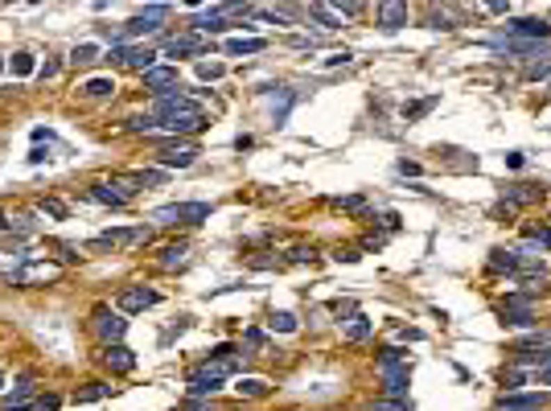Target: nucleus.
I'll return each instance as SVG.
<instances>
[{"mask_svg": "<svg viewBox=\"0 0 551 411\" xmlns=\"http://www.w3.org/2000/svg\"><path fill=\"white\" fill-rule=\"evenodd\" d=\"M58 408H62V399H58V395H46V399H38L29 411H58Z\"/></svg>", "mask_w": 551, "mask_h": 411, "instance_id": "obj_43", "label": "nucleus"}, {"mask_svg": "<svg viewBox=\"0 0 551 411\" xmlns=\"http://www.w3.org/2000/svg\"><path fill=\"white\" fill-rule=\"evenodd\" d=\"M548 346H551V329H531V333L518 337L514 350H548Z\"/></svg>", "mask_w": 551, "mask_h": 411, "instance_id": "obj_21", "label": "nucleus"}, {"mask_svg": "<svg viewBox=\"0 0 551 411\" xmlns=\"http://www.w3.org/2000/svg\"><path fill=\"white\" fill-rule=\"evenodd\" d=\"M185 255H189V243H169V247L161 251V268H182Z\"/></svg>", "mask_w": 551, "mask_h": 411, "instance_id": "obj_23", "label": "nucleus"}, {"mask_svg": "<svg viewBox=\"0 0 551 411\" xmlns=\"http://www.w3.org/2000/svg\"><path fill=\"white\" fill-rule=\"evenodd\" d=\"M498 313H502L506 329H531V325H539L535 321V309H498Z\"/></svg>", "mask_w": 551, "mask_h": 411, "instance_id": "obj_16", "label": "nucleus"}, {"mask_svg": "<svg viewBox=\"0 0 551 411\" xmlns=\"http://www.w3.org/2000/svg\"><path fill=\"white\" fill-rule=\"evenodd\" d=\"M42 210H46L49 218H66V206H62L58 198H49V202H42Z\"/></svg>", "mask_w": 551, "mask_h": 411, "instance_id": "obj_42", "label": "nucleus"}, {"mask_svg": "<svg viewBox=\"0 0 551 411\" xmlns=\"http://www.w3.org/2000/svg\"><path fill=\"white\" fill-rule=\"evenodd\" d=\"M272 333H296V317L292 313H272Z\"/></svg>", "mask_w": 551, "mask_h": 411, "instance_id": "obj_33", "label": "nucleus"}, {"mask_svg": "<svg viewBox=\"0 0 551 411\" xmlns=\"http://www.w3.org/2000/svg\"><path fill=\"white\" fill-rule=\"evenodd\" d=\"M79 91L87 95V99H111V95H115V83H111V79H87Z\"/></svg>", "mask_w": 551, "mask_h": 411, "instance_id": "obj_22", "label": "nucleus"}, {"mask_svg": "<svg viewBox=\"0 0 551 411\" xmlns=\"http://www.w3.org/2000/svg\"><path fill=\"white\" fill-rule=\"evenodd\" d=\"M370 333H374V321H367L362 313H358V317L346 325V337H350V341H367Z\"/></svg>", "mask_w": 551, "mask_h": 411, "instance_id": "obj_27", "label": "nucleus"}, {"mask_svg": "<svg viewBox=\"0 0 551 411\" xmlns=\"http://www.w3.org/2000/svg\"><path fill=\"white\" fill-rule=\"evenodd\" d=\"M58 251H62V259H66V264H79V255H74V247H70V243H58Z\"/></svg>", "mask_w": 551, "mask_h": 411, "instance_id": "obj_50", "label": "nucleus"}, {"mask_svg": "<svg viewBox=\"0 0 551 411\" xmlns=\"http://www.w3.org/2000/svg\"><path fill=\"white\" fill-rule=\"evenodd\" d=\"M514 214H518V206H510V202H498V206H494V218H514Z\"/></svg>", "mask_w": 551, "mask_h": 411, "instance_id": "obj_45", "label": "nucleus"}, {"mask_svg": "<svg viewBox=\"0 0 551 411\" xmlns=\"http://www.w3.org/2000/svg\"><path fill=\"white\" fill-rule=\"evenodd\" d=\"M502 382H506V395H510V391H518L522 382H531V374H527V370H518V366H506V370H502Z\"/></svg>", "mask_w": 551, "mask_h": 411, "instance_id": "obj_30", "label": "nucleus"}, {"mask_svg": "<svg viewBox=\"0 0 551 411\" xmlns=\"http://www.w3.org/2000/svg\"><path fill=\"white\" fill-rule=\"evenodd\" d=\"M490 272H522V264H518V255L514 251H490Z\"/></svg>", "mask_w": 551, "mask_h": 411, "instance_id": "obj_19", "label": "nucleus"}, {"mask_svg": "<svg viewBox=\"0 0 551 411\" xmlns=\"http://www.w3.org/2000/svg\"><path fill=\"white\" fill-rule=\"evenodd\" d=\"M8 66H13V74H17V79H25V74H33V70H38L33 54H13V62H8Z\"/></svg>", "mask_w": 551, "mask_h": 411, "instance_id": "obj_32", "label": "nucleus"}, {"mask_svg": "<svg viewBox=\"0 0 551 411\" xmlns=\"http://www.w3.org/2000/svg\"><path fill=\"white\" fill-rule=\"evenodd\" d=\"M264 46H268L264 38H230V42H227L223 49H227L230 58H243V54H259Z\"/></svg>", "mask_w": 551, "mask_h": 411, "instance_id": "obj_18", "label": "nucleus"}, {"mask_svg": "<svg viewBox=\"0 0 551 411\" xmlns=\"http://www.w3.org/2000/svg\"><path fill=\"white\" fill-rule=\"evenodd\" d=\"M461 25V17H457V8H428V29H445V33H453Z\"/></svg>", "mask_w": 551, "mask_h": 411, "instance_id": "obj_14", "label": "nucleus"}, {"mask_svg": "<svg viewBox=\"0 0 551 411\" xmlns=\"http://www.w3.org/2000/svg\"><path fill=\"white\" fill-rule=\"evenodd\" d=\"M91 202H103V206H128L124 198H120V189L111 182H99V185H91Z\"/></svg>", "mask_w": 551, "mask_h": 411, "instance_id": "obj_20", "label": "nucleus"}, {"mask_svg": "<svg viewBox=\"0 0 551 411\" xmlns=\"http://www.w3.org/2000/svg\"><path fill=\"white\" fill-rule=\"evenodd\" d=\"M8 227H13V230H21V234H33V230H38V227H33V218H13Z\"/></svg>", "mask_w": 551, "mask_h": 411, "instance_id": "obj_46", "label": "nucleus"}, {"mask_svg": "<svg viewBox=\"0 0 551 411\" xmlns=\"http://www.w3.org/2000/svg\"><path fill=\"white\" fill-rule=\"evenodd\" d=\"M243 346H247V350L255 354V350L264 346V333H259V329H247V333H243Z\"/></svg>", "mask_w": 551, "mask_h": 411, "instance_id": "obj_40", "label": "nucleus"}, {"mask_svg": "<svg viewBox=\"0 0 551 411\" xmlns=\"http://www.w3.org/2000/svg\"><path fill=\"white\" fill-rule=\"evenodd\" d=\"M124 329H128L124 313H107V309H99V313H95V333H99V341H103V346H120Z\"/></svg>", "mask_w": 551, "mask_h": 411, "instance_id": "obj_5", "label": "nucleus"}, {"mask_svg": "<svg viewBox=\"0 0 551 411\" xmlns=\"http://www.w3.org/2000/svg\"><path fill=\"white\" fill-rule=\"evenodd\" d=\"M333 313H337V317H358V305H354V300H337V305H333Z\"/></svg>", "mask_w": 551, "mask_h": 411, "instance_id": "obj_41", "label": "nucleus"}, {"mask_svg": "<svg viewBox=\"0 0 551 411\" xmlns=\"http://www.w3.org/2000/svg\"><path fill=\"white\" fill-rule=\"evenodd\" d=\"M0 70H4V58H0Z\"/></svg>", "mask_w": 551, "mask_h": 411, "instance_id": "obj_55", "label": "nucleus"}, {"mask_svg": "<svg viewBox=\"0 0 551 411\" xmlns=\"http://www.w3.org/2000/svg\"><path fill=\"white\" fill-rule=\"evenodd\" d=\"M288 259H292V264H305V259H313V247H296Z\"/></svg>", "mask_w": 551, "mask_h": 411, "instance_id": "obj_48", "label": "nucleus"}, {"mask_svg": "<svg viewBox=\"0 0 551 411\" xmlns=\"http://www.w3.org/2000/svg\"><path fill=\"white\" fill-rule=\"evenodd\" d=\"M107 395H111L107 382H87L83 391H74V403H95V399H107Z\"/></svg>", "mask_w": 551, "mask_h": 411, "instance_id": "obj_26", "label": "nucleus"}, {"mask_svg": "<svg viewBox=\"0 0 551 411\" xmlns=\"http://www.w3.org/2000/svg\"><path fill=\"white\" fill-rule=\"evenodd\" d=\"M378 25H383L387 33L404 29V25H408V4H399V0H383V4H378Z\"/></svg>", "mask_w": 551, "mask_h": 411, "instance_id": "obj_13", "label": "nucleus"}, {"mask_svg": "<svg viewBox=\"0 0 551 411\" xmlns=\"http://www.w3.org/2000/svg\"><path fill=\"white\" fill-rule=\"evenodd\" d=\"M333 206H342V210H362V206H367V198H362V193H350V198H337Z\"/></svg>", "mask_w": 551, "mask_h": 411, "instance_id": "obj_37", "label": "nucleus"}, {"mask_svg": "<svg viewBox=\"0 0 551 411\" xmlns=\"http://www.w3.org/2000/svg\"><path fill=\"white\" fill-rule=\"evenodd\" d=\"M535 382H539V387H548V391H551V366H543V370L535 374Z\"/></svg>", "mask_w": 551, "mask_h": 411, "instance_id": "obj_52", "label": "nucleus"}, {"mask_svg": "<svg viewBox=\"0 0 551 411\" xmlns=\"http://www.w3.org/2000/svg\"><path fill=\"white\" fill-rule=\"evenodd\" d=\"M543 185L539 182H518V185H506V202L510 206H531V202H543Z\"/></svg>", "mask_w": 551, "mask_h": 411, "instance_id": "obj_12", "label": "nucleus"}, {"mask_svg": "<svg viewBox=\"0 0 551 411\" xmlns=\"http://www.w3.org/2000/svg\"><path fill=\"white\" fill-rule=\"evenodd\" d=\"M502 309H535V296H527V292H506Z\"/></svg>", "mask_w": 551, "mask_h": 411, "instance_id": "obj_34", "label": "nucleus"}, {"mask_svg": "<svg viewBox=\"0 0 551 411\" xmlns=\"http://www.w3.org/2000/svg\"><path fill=\"white\" fill-rule=\"evenodd\" d=\"M161 296H157V288H144V284H132V288H124L120 296H115V305H120V313H144V309H152Z\"/></svg>", "mask_w": 551, "mask_h": 411, "instance_id": "obj_4", "label": "nucleus"}, {"mask_svg": "<svg viewBox=\"0 0 551 411\" xmlns=\"http://www.w3.org/2000/svg\"><path fill=\"white\" fill-rule=\"evenodd\" d=\"M548 288V280H543V272H531V275H518V292H527V296H539Z\"/></svg>", "mask_w": 551, "mask_h": 411, "instance_id": "obj_29", "label": "nucleus"}, {"mask_svg": "<svg viewBox=\"0 0 551 411\" xmlns=\"http://www.w3.org/2000/svg\"><path fill=\"white\" fill-rule=\"evenodd\" d=\"M399 173H412V177H420V165H415V161H399Z\"/></svg>", "mask_w": 551, "mask_h": 411, "instance_id": "obj_53", "label": "nucleus"}, {"mask_svg": "<svg viewBox=\"0 0 551 411\" xmlns=\"http://www.w3.org/2000/svg\"><path fill=\"white\" fill-rule=\"evenodd\" d=\"M486 13H494V17H510V4H506V0H494V4H486Z\"/></svg>", "mask_w": 551, "mask_h": 411, "instance_id": "obj_47", "label": "nucleus"}, {"mask_svg": "<svg viewBox=\"0 0 551 411\" xmlns=\"http://www.w3.org/2000/svg\"><path fill=\"white\" fill-rule=\"evenodd\" d=\"M251 264H255V268H276V259H272V255H255Z\"/></svg>", "mask_w": 551, "mask_h": 411, "instance_id": "obj_54", "label": "nucleus"}, {"mask_svg": "<svg viewBox=\"0 0 551 411\" xmlns=\"http://www.w3.org/2000/svg\"><path fill=\"white\" fill-rule=\"evenodd\" d=\"M0 227H4V218H0Z\"/></svg>", "mask_w": 551, "mask_h": 411, "instance_id": "obj_56", "label": "nucleus"}, {"mask_svg": "<svg viewBox=\"0 0 551 411\" xmlns=\"http://www.w3.org/2000/svg\"><path fill=\"white\" fill-rule=\"evenodd\" d=\"M206 49H210V42L202 33H177V38H169L165 58H202Z\"/></svg>", "mask_w": 551, "mask_h": 411, "instance_id": "obj_6", "label": "nucleus"}, {"mask_svg": "<svg viewBox=\"0 0 551 411\" xmlns=\"http://www.w3.org/2000/svg\"><path fill=\"white\" fill-rule=\"evenodd\" d=\"M58 70H62V62H46V66H42V70H38V74H42V79H54V74H58Z\"/></svg>", "mask_w": 551, "mask_h": 411, "instance_id": "obj_51", "label": "nucleus"}, {"mask_svg": "<svg viewBox=\"0 0 551 411\" xmlns=\"http://www.w3.org/2000/svg\"><path fill=\"white\" fill-rule=\"evenodd\" d=\"M189 25H193V33H227V29H234L223 4H218V8H206V13H198Z\"/></svg>", "mask_w": 551, "mask_h": 411, "instance_id": "obj_8", "label": "nucleus"}, {"mask_svg": "<svg viewBox=\"0 0 551 411\" xmlns=\"http://www.w3.org/2000/svg\"><path fill=\"white\" fill-rule=\"evenodd\" d=\"M140 185H161L165 182V173H157V169H144V173H136Z\"/></svg>", "mask_w": 551, "mask_h": 411, "instance_id": "obj_44", "label": "nucleus"}, {"mask_svg": "<svg viewBox=\"0 0 551 411\" xmlns=\"http://www.w3.org/2000/svg\"><path fill=\"white\" fill-rule=\"evenodd\" d=\"M531 83H548L551 79V54H543V58H535V62H527V70H522Z\"/></svg>", "mask_w": 551, "mask_h": 411, "instance_id": "obj_24", "label": "nucleus"}, {"mask_svg": "<svg viewBox=\"0 0 551 411\" xmlns=\"http://www.w3.org/2000/svg\"><path fill=\"white\" fill-rule=\"evenodd\" d=\"M350 62H354V54H350V49H337V54H329V58H325V66H350Z\"/></svg>", "mask_w": 551, "mask_h": 411, "instance_id": "obj_39", "label": "nucleus"}, {"mask_svg": "<svg viewBox=\"0 0 551 411\" xmlns=\"http://www.w3.org/2000/svg\"><path fill=\"white\" fill-rule=\"evenodd\" d=\"M193 156H198L193 144H165V148L157 152V165H161V169H189Z\"/></svg>", "mask_w": 551, "mask_h": 411, "instance_id": "obj_7", "label": "nucleus"}, {"mask_svg": "<svg viewBox=\"0 0 551 411\" xmlns=\"http://www.w3.org/2000/svg\"><path fill=\"white\" fill-rule=\"evenodd\" d=\"M548 403V391H535V395H518V391H510L498 399V411H539Z\"/></svg>", "mask_w": 551, "mask_h": 411, "instance_id": "obj_10", "label": "nucleus"}, {"mask_svg": "<svg viewBox=\"0 0 551 411\" xmlns=\"http://www.w3.org/2000/svg\"><path fill=\"white\" fill-rule=\"evenodd\" d=\"M95 58H99V46H95V42H83V46L70 49V62H74V66H87Z\"/></svg>", "mask_w": 551, "mask_h": 411, "instance_id": "obj_31", "label": "nucleus"}, {"mask_svg": "<svg viewBox=\"0 0 551 411\" xmlns=\"http://www.w3.org/2000/svg\"><path fill=\"white\" fill-rule=\"evenodd\" d=\"M144 87L152 95H165V91H177V66H152L144 74Z\"/></svg>", "mask_w": 551, "mask_h": 411, "instance_id": "obj_11", "label": "nucleus"}, {"mask_svg": "<svg viewBox=\"0 0 551 411\" xmlns=\"http://www.w3.org/2000/svg\"><path fill=\"white\" fill-rule=\"evenodd\" d=\"M223 74H227L223 62H198V79H210V83H214V79H223Z\"/></svg>", "mask_w": 551, "mask_h": 411, "instance_id": "obj_35", "label": "nucleus"}, {"mask_svg": "<svg viewBox=\"0 0 551 411\" xmlns=\"http://www.w3.org/2000/svg\"><path fill=\"white\" fill-rule=\"evenodd\" d=\"M107 58H115V62H124V66H132V70H140V74H148L152 66H157V49L148 46H111V54Z\"/></svg>", "mask_w": 551, "mask_h": 411, "instance_id": "obj_3", "label": "nucleus"}, {"mask_svg": "<svg viewBox=\"0 0 551 411\" xmlns=\"http://www.w3.org/2000/svg\"><path fill=\"white\" fill-rule=\"evenodd\" d=\"M337 13H342V17H362V13H367V4H358V0H346V4H337Z\"/></svg>", "mask_w": 551, "mask_h": 411, "instance_id": "obj_38", "label": "nucleus"}, {"mask_svg": "<svg viewBox=\"0 0 551 411\" xmlns=\"http://www.w3.org/2000/svg\"><path fill=\"white\" fill-rule=\"evenodd\" d=\"M309 17L321 21L325 29H342V25H346V17L337 13V4H309Z\"/></svg>", "mask_w": 551, "mask_h": 411, "instance_id": "obj_15", "label": "nucleus"}, {"mask_svg": "<svg viewBox=\"0 0 551 411\" xmlns=\"http://www.w3.org/2000/svg\"><path fill=\"white\" fill-rule=\"evenodd\" d=\"M189 395H214V391H223V382H214V378H202V374H189V387H185Z\"/></svg>", "mask_w": 551, "mask_h": 411, "instance_id": "obj_28", "label": "nucleus"}, {"mask_svg": "<svg viewBox=\"0 0 551 411\" xmlns=\"http://www.w3.org/2000/svg\"><path fill=\"white\" fill-rule=\"evenodd\" d=\"M502 33L510 42H548L551 38V25L539 21V17H518V21H506Z\"/></svg>", "mask_w": 551, "mask_h": 411, "instance_id": "obj_2", "label": "nucleus"}, {"mask_svg": "<svg viewBox=\"0 0 551 411\" xmlns=\"http://www.w3.org/2000/svg\"><path fill=\"white\" fill-rule=\"evenodd\" d=\"M432 107H436V95H432V99H420V103H408V107H404V115H408V120H420V115H424V111H432Z\"/></svg>", "mask_w": 551, "mask_h": 411, "instance_id": "obj_36", "label": "nucleus"}, {"mask_svg": "<svg viewBox=\"0 0 551 411\" xmlns=\"http://www.w3.org/2000/svg\"><path fill=\"white\" fill-rule=\"evenodd\" d=\"M522 161H527L522 152H506V169H522Z\"/></svg>", "mask_w": 551, "mask_h": 411, "instance_id": "obj_49", "label": "nucleus"}, {"mask_svg": "<svg viewBox=\"0 0 551 411\" xmlns=\"http://www.w3.org/2000/svg\"><path fill=\"white\" fill-rule=\"evenodd\" d=\"M99 362L107 366L111 374H128V370L136 366V354H132L128 346H103V354H99Z\"/></svg>", "mask_w": 551, "mask_h": 411, "instance_id": "obj_9", "label": "nucleus"}, {"mask_svg": "<svg viewBox=\"0 0 551 411\" xmlns=\"http://www.w3.org/2000/svg\"><path fill=\"white\" fill-rule=\"evenodd\" d=\"M234 391L243 395V399H264L268 395V378H255V374H239V382H234Z\"/></svg>", "mask_w": 551, "mask_h": 411, "instance_id": "obj_17", "label": "nucleus"}, {"mask_svg": "<svg viewBox=\"0 0 551 411\" xmlns=\"http://www.w3.org/2000/svg\"><path fill=\"white\" fill-rule=\"evenodd\" d=\"M210 202H177V206H161V210H152V227H198V223H206L210 218Z\"/></svg>", "mask_w": 551, "mask_h": 411, "instance_id": "obj_1", "label": "nucleus"}, {"mask_svg": "<svg viewBox=\"0 0 551 411\" xmlns=\"http://www.w3.org/2000/svg\"><path fill=\"white\" fill-rule=\"evenodd\" d=\"M391 366H408V350L383 346V350H378V370H391Z\"/></svg>", "mask_w": 551, "mask_h": 411, "instance_id": "obj_25", "label": "nucleus"}]
</instances>
